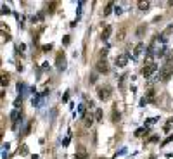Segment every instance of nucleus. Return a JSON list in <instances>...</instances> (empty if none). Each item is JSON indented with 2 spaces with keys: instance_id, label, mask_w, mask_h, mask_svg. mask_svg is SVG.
Here are the masks:
<instances>
[{
  "instance_id": "1",
  "label": "nucleus",
  "mask_w": 173,
  "mask_h": 159,
  "mask_svg": "<svg viewBox=\"0 0 173 159\" xmlns=\"http://www.w3.org/2000/svg\"><path fill=\"white\" fill-rule=\"evenodd\" d=\"M173 76V64H164L163 67L159 69V80L161 81H168L170 78Z\"/></svg>"
},
{
  "instance_id": "2",
  "label": "nucleus",
  "mask_w": 173,
  "mask_h": 159,
  "mask_svg": "<svg viewBox=\"0 0 173 159\" xmlns=\"http://www.w3.org/2000/svg\"><path fill=\"white\" fill-rule=\"evenodd\" d=\"M97 95H99L100 100H109L112 95V88L109 85H100L99 88H97Z\"/></svg>"
},
{
  "instance_id": "3",
  "label": "nucleus",
  "mask_w": 173,
  "mask_h": 159,
  "mask_svg": "<svg viewBox=\"0 0 173 159\" xmlns=\"http://www.w3.org/2000/svg\"><path fill=\"white\" fill-rule=\"evenodd\" d=\"M156 71H158V64H156V62H149V64H146V66H144L142 75H144V78H151Z\"/></svg>"
},
{
  "instance_id": "4",
  "label": "nucleus",
  "mask_w": 173,
  "mask_h": 159,
  "mask_svg": "<svg viewBox=\"0 0 173 159\" xmlns=\"http://www.w3.org/2000/svg\"><path fill=\"white\" fill-rule=\"evenodd\" d=\"M114 62H116V66H120V67H125L126 64H128V54H120V55H116V59H114Z\"/></svg>"
},
{
  "instance_id": "5",
  "label": "nucleus",
  "mask_w": 173,
  "mask_h": 159,
  "mask_svg": "<svg viewBox=\"0 0 173 159\" xmlns=\"http://www.w3.org/2000/svg\"><path fill=\"white\" fill-rule=\"evenodd\" d=\"M56 62H57V69H59V71L64 69V67H66V57H64V52H59V54H57Z\"/></svg>"
},
{
  "instance_id": "6",
  "label": "nucleus",
  "mask_w": 173,
  "mask_h": 159,
  "mask_svg": "<svg viewBox=\"0 0 173 159\" xmlns=\"http://www.w3.org/2000/svg\"><path fill=\"white\" fill-rule=\"evenodd\" d=\"M21 116H23V112H21L19 109H14L12 112H11V121H12V124H14V126H16V124H17V121L21 119Z\"/></svg>"
},
{
  "instance_id": "7",
  "label": "nucleus",
  "mask_w": 173,
  "mask_h": 159,
  "mask_svg": "<svg viewBox=\"0 0 173 159\" xmlns=\"http://www.w3.org/2000/svg\"><path fill=\"white\" fill-rule=\"evenodd\" d=\"M88 157V152H86V149L83 145H80L78 147V150H76V156H74V159H86Z\"/></svg>"
},
{
  "instance_id": "8",
  "label": "nucleus",
  "mask_w": 173,
  "mask_h": 159,
  "mask_svg": "<svg viewBox=\"0 0 173 159\" xmlns=\"http://www.w3.org/2000/svg\"><path fill=\"white\" fill-rule=\"evenodd\" d=\"M97 71H99V73H104V75L109 71V66H108V61H106V59L97 62Z\"/></svg>"
},
{
  "instance_id": "9",
  "label": "nucleus",
  "mask_w": 173,
  "mask_h": 159,
  "mask_svg": "<svg viewBox=\"0 0 173 159\" xmlns=\"http://www.w3.org/2000/svg\"><path fill=\"white\" fill-rule=\"evenodd\" d=\"M144 49H146V45H144V43H137V45H135V49H133V59H137L138 55L144 52Z\"/></svg>"
},
{
  "instance_id": "10",
  "label": "nucleus",
  "mask_w": 173,
  "mask_h": 159,
  "mask_svg": "<svg viewBox=\"0 0 173 159\" xmlns=\"http://www.w3.org/2000/svg\"><path fill=\"white\" fill-rule=\"evenodd\" d=\"M83 123H85V126H92V124H94V116H92L90 112H86V114L83 116Z\"/></svg>"
},
{
  "instance_id": "11",
  "label": "nucleus",
  "mask_w": 173,
  "mask_h": 159,
  "mask_svg": "<svg viewBox=\"0 0 173 159\" xmlns=\"http://www.w3.org/2000/svg\"><path fill=\"white\" fill-rule=\"evenodd\" d=\"M111 31H112L111 26H106V28L102 30V33H100V38H102V40H108L109 36H111Z\"/></svg>"
},
{
  "instance_id": "12",
  "label": "nucleus",
  "mask_w": 173,
  "mask_h": 159,
  "mask_svg": "<svg viewBox=\"0 0 173 159\" xmlns=\"http://www.w3.org/2000/svg\"><path fill=\"white\" fill-rule=\"evenodd\" d=\"M138 9L140 10H149V2H138Z\"/></svg>"
},
{
  "instance_id": "13",
  "label": "nucleus",
  "mask_w": 173,
  "mask_h": 159,
  "mask_svg": "<svg viewBox=\"0 0 173 159\" xmlns=\"http://www.w3.org/2000/svg\"><path fill=\"white\" fill-rule=\"evenodd\" d=\"M5 85H9V75L2 73V87H5Z\"/></svg>"
},
{
  "instance_id": "14",
  "label": "nucleus",
  "mask_w": 173,
  "mask_h": 159,
  "mask_svg": "<svg viewBox=\"0 0 173 159\" xmlns=\"http://www.w3.org/2000/svg\"><path fill=\"white\" fill-rule=\"evenodd\" d=\"M111 9H112V2H109V4L106 5V9H104V16H109V14H111Z\"/></svg>"
},
{
  "instance_id": "15",
  "label": "nucleus",
  "mask_w": 173,
  "mask_h": 159,
  "mask_svg": "<svg viewBox=\"0 0 173 159\" xmlns=\"http://www.w3.org/2000/svg\"><path fill=\"white\" fill-rule=\"evenodd\" d=\"M171 126H173V118H170L168 123L164 124V132H170V130H171Z\"/></svg>"
},
{
  "instance_id": "16",
  "label": "nucleus",
  "mask_w": 173,
  "mask_h": 159,
  "mask_svg": "<svg viewBox=\"0 0 173 159\" xmlns=\"http://www.w3.org/2000/svg\"><path fill=\"white\" fill-rule=\"evenodd\" d=\"M19 154H21V156H28V145H21V147H19Z\"/></svg>"
},
{
  "instance_id": "17",
  "label": "nucleus",
  "mask_w": 173,
  "mask_h": 159,
  "mask_svg": "<svg viewBox=\"0 0 173 159\" xmlns=\"http://www.w3.org/2000/svg\"><path fill=\"white\" fill-rule=\"evenodd\" d=\"M137 137H144V135H147V128H140V130H137V133H135Z\"/></svg>"
},
{
  "instance_id": "18",
  "label": "nucleus",
  "mask_w": 173,
  "mask_h": 159,
  "mask_svg": "<svg viewBox=\"0 0 173 159\" xmlns=\"http://www.w3.org/2000/svg\"><path fill=\"white\" fill-rule=\"evenodd\" d=\"M95 119H97V121H102V111L100 109L95 111Z\"/></svg>"
},
{
  "instance_id": "19",
  "label": "nucleus",
  "mask_w": 173,
  "mask_h": 159,
  "mask_svg": "<svg viewBox=\"0 0 173 159\" xmlns=\"http://www.w3.org/2000/svg\"><path fill=\"white\" fill-rule=\"evenodd\" d=\"M156 54H158L159 57H163L164 54H166V47H161V49H158V52H156Z\"/></svg>"
},
{
  "instance_id": "20",
  "label": "nucleus",
  "mask_w": 173,
  "mask_h": 159,
  "mask_svg": "<svg viewBox=\"0 0 173 159\" xmlns=\"http://www.w3.org/2000/svg\"><path fill=\"white\" fill-rule=\"evenodd\" d=\"M112 121H120V112H116V109L112 111Z\"/></svg>"
},
{
  "instance_id": "21",
  "label": "nucleus",
  "mask_w": 173,
  "mask_h": 159,
  "mask_svg": "<svg viewBox=\"0 0 173 159\" xmlns=\"http://www.w3.org/2000/svg\"><path fill=\"white\" fill-rule=\"evenodd\" d=\"M126 78H128V76H126V75H123V76H121V78H120V87H121V88L125 87V80H126Z\"/></svg>"
},
{
  "instance_id": "22",
  "label": "nucleus",
  "mask_w": 173,
  "mask_h": 159,
  "mask_svg": "<svg viewBox=\"0 0 173 159\" xmlns=\"http://www.w3.org/2000/svg\"><path fill=\"white\" fill-rule=\"evenodd\" d=\"M108 52H109V49H102V50H100V57H104V59H106Z\"/></svg>"
},
{
  "instance_id": "23",
  "label": "nucleus",
  "mask_w": 173,
  "mask_h": 159,
  "mask_svg": "<svg viewBox=\"0 0 173 159\" xmlns=\"http://www.w3.org/2000/svg\"><path fill=\"white\" fill-rule=\"evenodd\" d=\"M24 49H26V45H24V43L17 45V52H21V54H23V50H24Z\"/></svg>"
},
{
  "instance_id": "24",
  "label": "nucleus",
  "mask_w": 173,
  "mask_h": 159,
  "mask_svg": "<svg viewBox=\"0 0 173 159\" xmlns=\"http://www.w3.org/2000/svg\"><path fill=\"white\" fill-rule=\"evenodd\" d=\"M50 49H52V45H43V47H42V50H43V52H49Z\"/></svg>"
},
{
  "instance_id": "25",
  "label": "nucleus",
  "mask_w": 173,
  "mask_h": 159,
  "mask_svg": "<svg viewBox=\"0 0 173 159\" xmlns=\"http://www.w3.org/2000/svg\"><path fill=\"white\" fill-rule=\"evenodd\" d=\"M147 99H154V90H149V92H147Z\"/></svg>"
},
{
  "instance_id": "26",
  "label": "nucleus",
  "mask_w": 173,
  "mask_h": 159,
  "mask_svg": "<svg viewBox=\"0 0 173 159\" xmlns=\"http://www.w3.org/2000/svg\"><path fill=\"white\" fill-rule=\"evenodd\" d=\"M2 14H9V7H7V5H2Z\"/></svg>"
},
{
  "instance_id": "27",
  "label": "nucleus",
  "mask_w": 173,
  "mask_h": 159,
  "mask_svg": "<svg viewBox=\"0 0 173 159\" xmlns=\"http://www.w3.org/2000/svg\"><path fill=\"white\" fill-rule=\"evenodd\" d=\"M21 100H23L21 97H17V99H16V102H14V106H16V107H19V104H21Z\"/></svg>"
},
{
  "instance_id": "28",
  "label": "nucleus",
  "mask_w": 173,
  "mask_h": 159,
  "mask_svg": "<svg viewBox=\"0 0 173 159\" xmlns=\"http://www.w3.org/2000/svg\"><path fill=\"white\" fill-rule=\"evenodd\" d=\"M88 81H90V83H95V81H97V78H95V75H92V76H90V80H88Z\"/></svg>"
},
{
  "instance_id": "29",
  "label": "nucleus",
  "mask_w": 173,
  "mask_h": 159,
  "mask_svg": "<svg viewBox=\"0 0 173 159\" xmlns=\"http://www.w3.org/2000/svg\"><path fill=\"white\" fill-rule=\"evenodd\" d=\"M62 42H64V45H69V42H71V40H69V36H64V40H62Z\"/></svg>"
},
{
  "instance_id": "30",
  "label": "nucleus",
  "mask_w": 173,
  "mask_h": 159,
  "mask_svg": "<svg viewBox=\"0 0 173 159\" xmlns=\"http://www.w3.org/2000/svg\"><path fill=\"white\" fill-rule=\"evenodd\" d=\"M9 40H11V35H9V33L5 35V33H4V42H9Z\"/></svg>"
},
{
  "instance_id": "31",
  "label": "nucleus",
  "mask_w": 173,
  "mask_h": 159,
  "mask_svg": "<svg viewBox=\"0 0 173 159\" xmlns=\"http://www.w3.org/2000/svg\"><path fill=\"white\" fill-rule=\"evenodd\" d=\"M171 140H173V135H170V137H168V138H166V140H164V142H163V144H168V142H171Z\"/></svg>"
},
{
  "instance_id": "32",
  "label": "nucleus",
  "mask_w": 173,
  "mask_h": 159,
  "mask_svg": "<svg viewBox=\"0 0 173 159\" xmlns=\"http://www.w3.org/2000/svg\"><path fill=\"white\" fill-rule=\"evenodd\" d=\"M170 59H173V50H171V54H170Z\"/></svg>"
},
{
  "instance_id": "33",
  "label": "nucleus",
  "mask_w": 173,
  "mask_h": 159,
  "mask_svg": "<svg viewBox=\"0 0 173 159\" xmlns=\"http://www.w3.org/2000/svg\"><path fill=\"white\" fill-rule=\"evenodd\" d=\"M151 159H154V157H151Z\"/></svg>"
}]
</instances>
